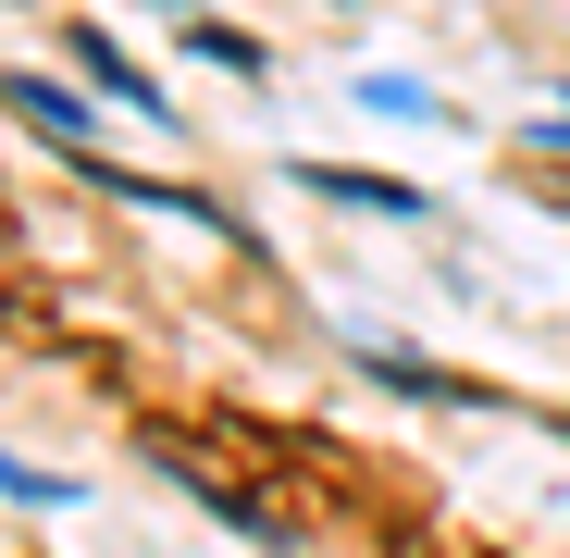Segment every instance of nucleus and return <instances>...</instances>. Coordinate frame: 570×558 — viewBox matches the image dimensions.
Segmentation results:
<instances>
[{
    "instance_id": "2",
    "label": "nucleus",
    "mask_w": 570,
    "mask_h": 558,
    "mask_svg": "<svg viewBox=\"0 0 570 558\" xmlns=\"http://www.w3.org/2000/svg\"><path fill=\"white\" fill-rule=\"evenodd\" d=\"M13 112H26L50 149H87V100H75V87H50V75H13Z\"/></svg>"
},
{
    "instance_id": "1",
    "label": "nucleus",
    "mask_w": 570,
    "mask_h": 558,
    "mask_svg": "<svg viewBox=\"0 0 570 558\" xmlns=\"http://www.w3.org/2000/svg\"><path fill=\"white\" fill-rule=\"evenodd\" d=\"M298 186H323V199H347V212H397V224H422V212H434L422 186H397V174H360V161H298Z\"/></svg>"
},
{
    "instance_id": "3",
    "label": "nucleus",
    "mask_w": 570,
    "mask_h": 558,
    "mask_svg": "<svg viewBox=\"0 0 570 558\" xmlns=\"http://www.w3.org/2000/svg\"><path fill=\"white\" fill-rule=\"evenodd\" d=\"M75 50H87V75H100V87H112L125 112H149V125H174V112H161V87H149V75H137V62L112 50V38H75Z\"/></svg>"
},
{
    "instance_id": "4",
    "label": "nucleus",
    "mask_w": 570,
    "mask_h": 558,
    "mask_svg": "<svg viewBox=\"0 0 570 558\" xmlns=\"http://www.w3.org/2000/svg\"><path fill=\"white\" fill-rule=\"evenodd\" d=\"M186 50L224 62V75H261V38H236V26H186Z\"/></svg>"
},
{
    "instance_id": "6",
    "label": "nucleus",
    "mask_w": 570,
    "mask_h": 558,
    "mask_svg": "<svg viewBox=\"0 0 570 558\" xmlns=\"http://www.w3.org/2000/svg\"><path fill=\"white\" fill-rule=\"evenodd\" d=\"M558 137H570V100H558Z\"/></svg>"
},
{
    "instance_id": "5",
    "label": "nucleus",
    "mask_w": 570,
    "mask_h": 558,
    "mask_svg": "<svg viewBox=\"0 0 570 558\" xmlns=\"http://www.w3.org/2000/svg\"><path fill=\"white\" fill-rule=\"evenodd\" d=\"M360 100H372V112H434V87H422V75H372Z\"/></svg>"
}]
</instances>
